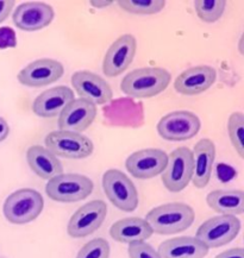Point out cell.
Listing matches in <instances>:
<instances>
[{"label":"cell","mask_w":244,"mask_h":258,"mask_svg":"<svg viewBox=\"0 0 244 258\" xmlns=\"http://www.w3.org/2000/svg\"><path fill=\"white\" fill-rule=\"evenodd\" d=\"M137 50L136 38L133 35H123L108 47L103 61V72L108 78L123 74L133 63Z\"/></svg>","instance_id":"8fae6325"},{"label":"cell","mask_w":244,"mask_h":258,"mask_svg":"<svg viewBox=\"0 0 244 258\" xmlns=\"http://www.w3.org/2000/svg\"><path fill=\"white\" fill-rule=\"evenodd\" d=\"M72 85L79 97L95 106L107 104L113 97L110 85L100 75L90 71L75 72L72 75Z\"/></svg>","instance_id":"5bb4252c"},{"label":"cell","mask_w":244,"mask_h":258,"mask_svg":"<svg viewBox=\"0 0 244 258\" xmlns=\"http://www.w3.org/2000/svg\"><path fill=\"white\" fill-rule=\"evenodd\" d=\"M200 126V119L193 112L174 111L161 118L156 128L163 140L182 142L197 136Z\"/></svg>","instance_id":"9c48e42d"},{"label":"cell","mask_w":244,"mask_h":258,"mask_svg":"<svg viewBox=\"0 0 244 258\" xmlns=\"http://www.w3.org/2000/svg\"><path fill=\"white\" fill-rule=\"evenodd\" d=\"M196 212L190 205L169 203L161 205L148 212L146 221L153 230L163 236L184 232L192 226Z\"/></svg>","instance_id":"6da1fadb"},{"label":"cell","mask_w":244,"mask_h":258,"mask_svg":"<svg viewBox=\"0 0 244 258\" xmlns=\"http://www.w3.org/2000/svg\"><path fill=\"white\" fill-rule=\"evenodd\" d=\"M120 9L133 15H156L166 6L163 0H120L117 3Z\"/></svg>","instance_id":"d4e9b609"},{"label":"cell","mask_w":244,"mask_h":258,"mask_svg":"<svg viewBox=\"0 0 244 258\" xmlns=\"http://www.w3.org/2000/svg\"><path fill=\"white\" fill-rule=\"evenodd\" d=\"M110 244L104 238H95L86 243L78 252L77 258H108Z\"/></svg>","instance_id":"4316f807"},{"label":"cell","mask_w":244,"mask_h":258,"mask_svg":"<svg viewBox=\"0 0 244 258\" xmlns=\"http://www.w3.org/2000/svg\"><path fill=\"white\" fill-rule=\"evenodd\" d=\"M193 154V176L194 187L203 189L209 184L214 160L216 145L209 138H203L194 145Z\"/></svg>","instance_id":"d6986e66"},{"label":"cell","mask_w":244,"mask_h":258,"mask_svg":"<svg viewBox=\"0 0 244 258\" xmlns=\"http://www.w3.org/2000/svg\"><path fill=\"white\" fill-rule=\"evenodd\" d=\"M170 80V73L163 68H138L125 75L121 80L120 89L128 97L146 99L166 91Z\"/></svg>","instance_id":"7a4b0ae2"},{"label":"cell","mask_w":244,"mask_h":258,"mask_svg":"<svg viewBox=\"0 0 244 258\" xmlns=\"http://www.w3.org/2000/svg\"><path fill=\"white\" fill-rule=\"evenodd\" d=\"M90 4L97 9H104L107 8V6H111L113 4V2H111V0L110 2H90Z\"/></svg>","instance_id":"d6a6232c"},{"label":"cell","mask_w":244,"mask_h":258,"mask_svg":"<svg viewBox=\"0 0 244 258\" xmlns=\"http://www.w3.org/2000/svg\"><path fill=\"white\" fill-rule=\"evenodd\" d=\"M10 134V126L4 118L0 117V143L4 142Z\"/></svg>","instance_id":"1f68e13d"},{"label":"cell","mask_w":244,"mask_h":258,"mask_svg":"<svg viewBox=\"0 0 244 258\" xmlns=\"http://www.w3.org/2000/svg\"><path fill=\"white\" fill-rule=\"evenodd\" d=\"M103 188L107 199L118 210L133 212L138 206V191L134 182L118 169H110L103 175Z\"/></svg>","instance_id":"8992f818"},{"label":"cell","mask_w":244,"mask_h":258,"mask_svg":"<svg viewBox=\"0 0 244 258\" xmlns=\"http://www.w3.org/2000/svg\"><path fill=\"white\" fill-rule=\"evenodd\" d=\"M43 207L44 200L41 193L31 188H22L6 198L3 213L11 224L24 225L37 219Z\"/></svg>","instance_id":"3957f363"},{"label":"cell","mask_w":244,"mask_h":258,"mask_svg":"<svg viewBox=\"0 0 244 258\" xmlns=\"http://www.w3.org/2000/svg\"><path fill=\"white\" fill-rule=\"evenodd\" d=\"M157 253L161 258H204L209 249L196 237H176L162 241Z\"/></svg>","instance_id":"ffe728a7"},{"label":"cell","mask_w":244,"mask_h":258,"mask_svg":"<svg viewBox=\"0 0 244 258\" xmlns=\"http://www.w3.org/2000/svg\"><path fill=\"white\" fill-rule=\"evenodd\" d=\"M217 72L210 66H197L184 71L175 79L174 88L182 95H198L205 92L216 82Z\"/></svg>","instance_id":"e0dca14e"},{"label":"cell","mask_w":244,"mask_h":258,"mask_svg":"<svg viewBox=\"0 0 244 258\" xmlns=\"http://www.w3.org/2000/svg\"><path fill=\"white\" fill-rule=\"evenodd\" d=\"M74 93L69 87L57 86L47 89L35 99L32 112L41 118H54L60 115L69 102L74 100Z\"/></svg>","instance_id":"ac0fdd59"},{"label":"cell","mask_w":244,"mask_h":258,"mask_svg":"<svg viewBox=\"0 0 244 258\" xmlns=\"http://www.w3.org/2000/svg\"><path fill=\"white\" fill-rule=\"evenodd\" d=\"M13 6H15V2H0V24L3 22L6 21V18L9 17L10 13L12 12Z\"/></svg>","instance_id":"f546056e"},{"label":"cell","mask_w":244,"mask_h":258,"mask_svg":"<svg viewBox=\"0 0 244 258\" xmlns=\"http://www.w3.org/2000/svg\"><path fill=\"white\" fill-rule=\"evenodd\" d=\"M65 74L64 64L52 58H39L25 66L18 73L17 79L28 87H44L60 80Z\"/></svg>","instance_id":"4fadbf2b"},{"label":"cell","mask_w":244,"mask_h":258,"mask_svg":"<svg viewBox=\"0 0 244 258\" xmlns=\"http://www.w3.org/2000/svg\"><path fill=\"white\" fill-rule=\"evenodd\" d=\"M153 230L146 219L137 217L124 218L114 223L110 229V236L113 240L119 243H136L146 241L153 236Z\"/></svg>","instance_id":"7402d4cb"},{"label":"cell","mask_w":244,"mask_h":258,"mask_svg":"<svg viewBox=\"0 0 244 258\" xmlns=\"http://www.w3.org/2000/svg\"><path fill=\"white\" fill-rule=\"evenodd\" d=\"M193 176V154L181 147L168 155V163L162 173L164 187L171 193H179L189 186Z\"/></svg>","instance_id":"ba28073f"},{"label":"cell","mask_w":244,"mask_h":258,"mask_svg":"<svg viewBox=\"0 0 244 258\" xmlns=\"http://www.w3.org/2000/svg\"><path fill=\"white\" fill-rule=\"evenodd\" d=\"M227 134L230 141L236 153L240 158L244 157V145H243V134H244V114L242 112H235L229 117L227 120Z\"/></svg>","instance_id":"484cf974"},{"label":"cell","mask_w":244,"mask_h":258,"mask_svg":"<svg viewBox=\"0 0 244 258\" xmlns=\"http://www.w3.org/2000/svg\"><path fill=\"white\" fill-rule=\"evenodd\" d=\"M240 231V221L233 216H217L200 225L197 236L207 249L226 245L237 237Z\"/></svg>","instance_id":"52a82bcc"},{"label":"cell","mask_w":244,"mask_h":258,"mask_svg":"<svg viewBox=\"0 0 244 258\" xmlns=\"http://www.w3.org/2000/svg\"><path fill=\"white\" fill-rule=\"evenodd\" d=\"M97 117V106L85 99H74L64 108L58 117L60 131L81 134L91 126Z\"/></svg>","instance_id":"9a60e30c"},{"label":"cell","mask_w":244,"mask_h":258,"mask_svg":"<svg viewBox=\"0 0 244 258\" xmlns=\"http://www.w3.org/2000/svg\"><path fill=\"white\" fill-rule=\"evenodd\" d=\"M168 163V155L160 149H142L131 154L125 167L134 177L149 180L162 174Z\"/></svg>","instance_id":"7c38bea8"},{"label":"cell","mask_w":244,"mask_h":258,"mask_svg":"<svg viewBox=\"0 0 244 258\" xmlns=\"http://www.w3.org/2000/svg\"><path fill=\"white\" fill-rule=\"evenodd\" d=\"M107 206L104 201L93 200L81 206L69 219L67 232L73 238H84L94 233L104 224Z\"/></svg>","instance_id":"30bf717a"},{"label":"cell","mask_w":244,"mask_h":258,"mask_svg":"<svg viewBox=\"0 0 244 258\" xmlns=\"http://www.w3.org/2000/svg\"><path fill=\"white\" fill-rule=\"evenodd\" d=\"M45 148L56 157L69 160H82L93 154L94 145L90 138L82 134L69 131H52L44 140Z\"/></svg>","instance_id":"5b68a950"},{"label":"cell","mask_w":244,"mask_h":258,"mask_svg":"<svg viewBox=\"0 0 244 258\" xmlns=\"http://www.w3.org/2000/svg\"><path fill=\"white\" fill-rule=\"evenodd\" d=\"M94 183L90 177L81 174H61L50 178L45 186V193L57 203H78L92 194Z\"/></svg>","instance_id":"277c9868"},{"label":"cell","mask_w":244,"mask_h":258,"mask_svg":"<svg viewBox=\"0 0 244 258\" xmlns=\"http://www.w3.org/2000/svg\"><path fill=\"white\" fill-rule=\"evenodd\" d=\"M214 258H244V250L242 247H235L217 254Z\"/></svg>","instance_id":"4dcf8cb0"},{"label":"cell","mask_w":244,"mask_h":258,"mask_svg":"<svg viewBox=\"0 0 244 258\" xmlns=\"http://www.w3.org/2000/svg\"><path fill=\"white\" fill-rule=\"evenodd\" d=\"M55 12L50 5L44 3L30 2L21 4L13 12V24L23 31H38L54 21Z\"/></svg>","instance_id":"2e32d148"},{"label":"cell","mask_w":244,"mask_h":258,"mask_svg":"<svg viewBox=\"0 0 244 258\" xmlns=\"http://www.w3.org/2000/svg\"><path fill=\"white\" fill-rule=\"evenodd\" d=\"M128 253L130 258H161L157 251L146 241L129 244Z\"/></svg>","instance_id":"83f0119b"},{"label":"cell","mask_w":244,"mask_h":258,"mask_svg":"<svg viewBox=\"0 0 244 258\" xmlns=\"http://www.w3.org/2000/svg\"><path fill=\"white\" fill-rule=\"evenodd\" d=\"M226 2L224 0H197L194 10L200 21L205 23H216L225 12Z\"/></svg>","instance_id":"cb8c5ba5"},{"label":"cell","mask_w":244,"mask_h":258,"mask_svg":"<svg viewBox=\"0 0 244 258\" xmlns=\"http://www.w3.org/2000/svg\"><path fill=\"white\" fill-rule=\"evenodd\" d=\"M211 210L220 216H239L244 213V191L242 189H217L206 197Z\"/></svg>","instance_id":"603a6c76"},{"label":"cell","mask_w":244,"mask_h":258,"mask_svg":"<svg viewBox=\"0 0 244 258\" xmlns=\"http://www.w3.org/2000/svg\"><path fill=\"white\" fill-rule=\"evenodd\" d=\"M17 45L15 31L11 28H0V49L15 48Z\"/></svg>","instance_id":"f1b7e54d"},{"label":"cell","mask_w":244,"mask_h":258,"mask_svg":"<svg viewBox=\"0 0 244 258\" xmlns=\"http://www.w3.org/2000/svg\"><path fill=\"white\" fill-rule=\"evenodd\" d=\"M26 161L34 173L43 180L64 174L62 163L54 154L42 145H32L26 151Z\"/></svg>","instance_id":"44dd1931"}]
</instances>
